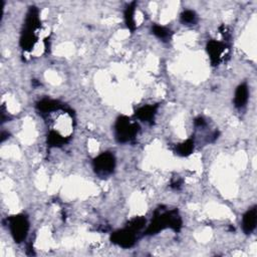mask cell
I'll return each mask as SVG.
<instances>
[{"mask_svg":"<svg viewBox=\"0 0 257 257\" xmlns=\"http://www.w3.org/2000/svg\"><path fill=\"white\" fill-rule=\"evenodd\" d=\"M256 218H257V209L256 206H253L249 209L242 219V229L245 234H250L255 230L256 227Z\"/></svg>","mask_w":257,"mask_h":257,"instance_id":"cell-9","label":"cell"},{"mask_svg":"<svg viewBox=\"0 0 257 257\" xmlns=\"http://www.w3.org/2000/svg\"><path fill=\"white\" fill-rule=\"evenodd\" d=\"M136 232L132 229H130L129 227H127L126 229L119 230L115 233H112L110 240L112 243H115L123 248H130L136 243Z\"/></svg>","mask_w":257,"mask_h":257,"instance_id":"cell-6","label":"cell"},{"mask_svg":"<svg viewBox=\"0 0 257 257\" xmlns=\"http://www.w3.org/2000/svg\"><path fill=\"white\" fill-rule=\"evenodd\" d=\"M116 139L119 143L125 144V143L133 141L140 131V126L137 123L131 121L127 116H121L118 118L116 125Z\"/></svg>","mask_w":257,"mask_h":257,"instance_id":"cell-3","label":"cell"},{"mask_svg":"<svg viewBox=\"0 0 257 257\" xmlns=\"http://www.w3.org/2000/svg\"><path fill=\"white\" fill-rule=\"evenodd\" d=\"M194 124H195V127H197V128H204V127H206V121L203 118H201V117L195 119Z\"/></svg>","mask_w":257,"mask_h":257,"instance_id":"cell-16","label":"cell"},{"mask_svg":"<svg viewBox=\"0 0 257 257\" xmlns=\"http://www.w3.org/2000/svg\"><path fill=\"white\" fill-rule=\"evenodd\" d=\"M226 49H227L226 44L221 41L210 40L207 43V52L209 54L211 64L213 66L219 65L224 60Z\"/></svg>","mask_w":257,"mask_h":257,"instance_id":"cell-7","label":"cell"},{"mask_svg":"<svg viewBox=\"0 0 257 257\" xmlns=\"http://www.w3.org/2000/svg\"><path fill=\"white\" fill-rule=\"evenodd\" d=\"M152 34L163 41H168L171 38V36H172V33H171L168 28L161 26V25H157V24L153 25Z\"/></svg>","mask_w":257,"mask_h":257,"instance_id":"cell-13","label":"cell"},{"mask_svg":"<svg viewBox=\"0 0 257 257\" xmlns=\"http://www.w3.org/2000/svg\"><path fill=\"white\" fill-rule=\"evenodd\" d=\"M146 224V219L143 218V217H138V218H135L133 219L130 224L128 225V227L130 228V229L134 230L135 232H138L140 231L143 227L145 226Z\"/></svg>","mask_w":257,"mask_h":257,"instance_id":"cell-15","label":"cell"},{"mask_svg":"<svg viewBox=\"0 0 257 257\" xmlns=\"http://www.w3.org/2000/svg\"><path fill=\"white\" fill-rule=\"evenodd\" d=\"M7 222L14 241L17 243L23 242L30 230V222H28L27 217L23 214H19L9 217Z\"/></svg>","mask_w":257,"mask_h":257,"instance_id":"cell-4","label":"cell"},{"mask_svg":"<svg viewBox=\"0 0 257 257\" xmlns=\"http://www.w3.org/2000/svg\"><path fill=\"white\" fill-rule=\"evenodd\" d=\"M135 11H136V2H132L128 5L125 10V20L129 30L134 33L136 30V21H135Z\"/></svg>","mask_w":257,"mask_h":257,"instance_id":"cell-12","label":"cell"},{"mask_svg":"<svg viewBox=\"0 0 257 257\" xmlns=\"http://www.w3.org/2000/svg\"><path fill=\"white\" fill-rule=\"evenodd\" d=\"M181 22L185 25H194L197 22V15L192 10H185L181 14Z\"/></svg>","mask_w":257,"mask_h":257,"instance_id":"cell-14","label":"cell"},{"mask_svg":"<svg viewBox=\"0 0 257 257\" xmlns=\"http://www.w3.org/2000/svg\"><path fill=\"white\" fill-rule=\"evenodd\" d=\"M248 97H249V91L246 83H241L238 85V88L236 89L235 92V97H234V105L237 109H241L245 107V105L248 102Z\"/></svg>","mask_w":257,"mask_h":257,"instance_id":"cell-10","label":"cell"},{"mask_svg":"<svg viewBox=\"0 0 257 257\" xmlns=\"http://www.w3.org/2000/svg\"><path fill=\"white\" fill-rule=\"evenodd\" d=\"M158 108H159V105L142 107L136 111V117L143 122L148 123V124H153L155 121Z\"/></svg>","mask_w":257,"mask_h":257,"instance_id":"cell-8","label":"cell"},{"mask_svg":"<svg viewBox=\"0 0 257 257\" xmlns=\"http://www.w3.org/2000/svg\"><path fill=\"white\" fill-rule=\"evenodd\" d=\"M181 227H182V220L177 210H170L163 213H160L158 210L155 213V217L152 220L151 224L147 228L146 234L154 235L166 229V228H171V229L178 232L180 231Z\"/></svg>","mask_w":257,"mask_h":257,"instance_id":"cell-1","label":"cell"},{"mask_svg":"<svg viewBox=\"0 0 257 257\" xmlns=\"http://www.w3.org/2000/svg\"><path fill=\"white\" fill-rule=\"evenodd\" d=\"M181 183L182 182L180 180H176V181L172 182V185L171 186H172V188H174V189H179L181 187Z\"/></svg>","mask_w":257,"mask_h":257,"instance_id":"cell-17","label":"cell"},{"mask_svg":"<svg viewBox=\"0 0 257 257\" xmlns=\"http://www.w3.org/2000/svg\"><path fill=\"white\" fill-rule=\"evenodd\" d=\"M94 170L101 178H106L111 175L116 168V158L111 153L105 152L99 155L94 160Z\"/></svg>","mask_w":257,"mask_h":257,"instance_id":"cell-5","label":"cell"},{"mask_svg":"<svg viewBox=\"0 0 257 257\" xmlns=\"http://www.w3.org/2000/svg\"><path fill=\"white\" fill-rule=\"evenodd\" d=\"M39 27L40 20L38 16V10L37 7H31V9L27 12L24 30L20 38V45L23 50L31 51L33 49L38 38L37 31L39 30Z\"/></svg>","mask_w":257,"mask_h":257,"instance_id":"cell-2","label":"cell"},{"mask_svg":"<svg viewBox=\"0 0 257 257\" xmlns=\"http://www.w3.org/2000/svg\"><path fill=\"white\" fill-rule=\"evenodd\" d=\"M194 147H195V142L193 139H188L185 142L181 143L177 147H176V152L179 156L182 157H188L190 156L193 151H194Z\"/></svg>","mask_w":257,"mask_h":257,"instance_id":"cell-11","label":"cell"}]
</instances>
